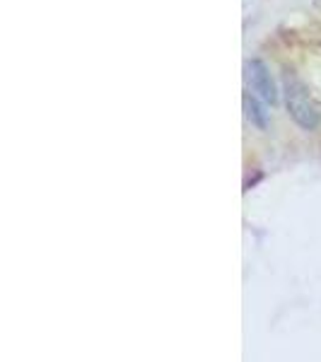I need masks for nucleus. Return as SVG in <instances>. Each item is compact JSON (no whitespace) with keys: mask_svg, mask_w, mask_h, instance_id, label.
<instances>
[{"mask_svg":"<svg viewBox=\"0 0 321 362\" xmlns=\"http://www.w3.org/2000/svg\"><path fill=\"white\" fill-rule=\"evenodd\" d=\"M244 112H247V119L252 121L256 128H261V131H266L268 126V114L264 112V107L259 104V99H256L252 92H247L244 95Z\"/></svg>","mask_w":321,"mask_h":362,"instance_id":"obj_3","label":"nucleus"},{"mask_svg":"<svg viewBox=\"0 0 321 362\" xmlns=\"http://www.w3.org/2000/svg\"><path fill=\"white\" fill-rule=\"evenodd\" d=\"M244 70H247L249 92H252L256 99H261V102L271 104V107H273V104H278L280 92H278L276 83H273L271 73H268L266 63H261V61H247Z\"/></svg>","mask_w":321,"mask_h":362,"instance_id":"obj_2","label":"nucleus"},{"mask_svg":"<svg viewBox=\"0 0 321 362\" xmlns=\"http://www.w3.org/2000/svg\"><path fill=\"white\" fill-rule=\"evenodd\" d=\"M285 107H288L290 119H293L302 131H317L319 128L321 109L300 80L285 78Z\"/></svg>","mask_w":321,"mask_h":362,"instance_id":"obj_1","label":"nucleus"}]
</instances>
